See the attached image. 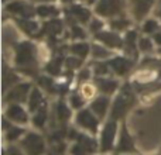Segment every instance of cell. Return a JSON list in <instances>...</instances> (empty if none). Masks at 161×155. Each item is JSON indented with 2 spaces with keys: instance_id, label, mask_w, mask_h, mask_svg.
<instances>
[{
  "instance_id": "1",
  "label": "cell",
  "mask_w": 161,
  "mask_h": 155,
  "mask_svg": "<svg viewBox=\"0 0 161 155\" xmlns=\"http://www.w3.org/2000/svg\"><path fill=\"white\" fill-rule=\"evenodd\" d=\"M13 59L11 65L19 71L24 78L36 80V78L42 72V58L40 52V44L36 40H21L11 44Z\"/></svg>"
},
{
  "instance_id": "2",
  "label": "cell",
  "mask_w": 161,
  "mask_h": 155,
  "mask_svg": "<svg viewBox=\"0 0 161 155\" xmlns=\"http://www.w3.org/2000/svg\"><path fill=\"white\" fill-rule=\"evenodd\" d=\"M142 103V97H140L139 92L136 90V88L133 86L130 78L125 79L122 82L119 92L113 96L112 100V109L108 117L114 120L123 121L125 119H127L129 114L137 107V104Z\"/></svg>"
},
{
  "instance_id": "3",
  "label": "cell",
  "mask_w": 161,
  "mask_h": 155,
  "mask_svg": "<svg viewBox=\"0 0 161 155\" xmlns=\"http://www.w3.org/2000/svg\"><path fill=\"white\" fill-rule=\"evenodd\" d=\"M69 155H99L97 137L79 130L75 124H69L68 128Z\"/></svg>"
},
{
  "instance_id": "4",
  "label": "cell",
  "mask_w": 161,
  "mask_h": 155,
  "mask_svg": "<svg viewBox=\"0 0 161 155\" xmlns=\"http://www.w3.org/2000/svg\"><path fill=\"white\" fill-rule=\"evenodd\" d=\"M17 144L27 155H47L50 148L47 134L36 128H28Z\"/></svg>"
},
{
  "instance_id": "5",
  "label": "cell",
  "mask_w": 161,
  "mask_h": 155,
  "mask_svg": "<svg viewBox=\"0 0 161 155\" xmlns=\"http://www.w3.org/2000/svg\"><path fill=\"white\" fill-rule=\"evenodd\" d=\"M119 120L114 119H108L103 121L102 128L97 136V141H99V154L102 155H112L116 147L117 136H119V128H120Z\"/></svg>"
},
{
  "instance_id": "6",
  "label": "cell",
  "mask_w": 161,
  "mask_h": 155,
  "mask_svg": "<svg viewBox=\"0 0 161 155\" xmlns=\"http://www.w3.org/2000/svg\"><path fill=\"white\" fill-rule=\"evenodd\" d=\"M74 114L75 111L69 106L67 97H55L54 102L51 103V121L48 128L71 124L74 120Z\"/></svg>"
},
{
  "instance_id": "7",
  "label": "cell",
  "mask_w": 161,
  "mask_h": 155,
  "mask_svg": "<svg viewBox=\"0 0 161 155\" xmlns=\"http://www.w3.org/2000/svg\"><path fill=\"white\" fill-rule=\"evenodd\" d=\"M112 155H142V151L139 150L136 144V137L131 134L130 128H129L127 119H125L120 123L116 147H114Z\"/></svg>"
},
{
  "instance_id": "8",
  "label": "cell",
  "mask_w": 161,
  "mask_h": 155,
  "mask_svg": "<svg viewBox=\"0 0 161 155\" xmlns=\"http://www.w3.org/2000/svg\"><path fill=\"white\" fill-rule=\"evenodd\" d=\"M72 123L79 128V130L92 134V136H95V137L99 136V131H100L102 124H103V121L91 110L89 106H86V107L75 111Z\"/></svg>"
},
{
  "instance_id": "9",
  "label": "cell",
  "mask_w": 161,
  "mask_h": 155,
  "mask_svg": "<svg viewBox=\"0 0 161 155\" xmlns=\"http://www.w3.org/2000/svg\"><path fill=\"white\" fill-rule=\"evenodd\" d=\"M127 0H97L93 6V13L108 21L114 17L127 14Z\"/></svg>"
},
{
  "instance_id": "10",
  "label": "cell",
  "mask_w": 161,
  "mask_h": 155,
  "mask_svg": "<svg viewBox=\"0 0 161 155\" xmlns=\"http://www.w3.org/2000/svg\"><path fill=\"white\" fill-rule=\"evenodd\" d=\"M108 61L112 68L113 75L122 80L129 79V78L136 72L137 65H139V61H136L134 58H130V56L125 55V54H122V52L114 54Z\"/></svg>"
},
{
  "instance_id": "11",
  "label": "cell",
  "mask_w": 161,
  "mask_h": 155,
  "mask_svg": "<svg viewBox=\"0 0 161 155\" xmlns=\"http://www.w3.org/2000/svg\"><path fill=\"white\" fill-rule=\"evenodd\" d=\"M34 80L31 79H23L19 83L13 85L7 92L3 93L2 102L3 106L8 104V103H20V104H27V100L30 97V93L33 90Z\"/></svg>"
},
{
  "instance_id": "12",
  "label": "cell",
  "mask_w": 161,
  "mask_h": 155,
  "mask_svg": "<svg viewBox=\"0 0 161 155\" xmlns=\"http://www.w3.org/2000/svg\"><path fill=\"white\" fill-rule=\"evenodd\" d=\"M3 116L14 124L24 126V127L31 124V113L28 111L25 104H20V103L4 104L3 106Z\"/></svg>"
},
{
  "instance_id": "13",
  "label": "cell",
  "mask_w": 161,
  "mask_h": 155,
  "mask_svg": "<svg viewBox=\"0 0 161 155\" xmlns=\"http://www.w3.org/2000/svg\"><path fill=\"white\" fill-rule=\"evenodd\" d=\"M4 11L10 14V17H20V19H36L37 11L34 2L27 0H13L4 4Z\"/></svg>"
},
{
  "instance_id": "14",
  "label": "cell",
  "mask_w": 161,
  "mask_h": 155,
  "mask_svg": "<svg viewBox=\"0 0 161 155\" xmlns=\"http://www.w3.org/2000/svg\"><path fill=\"white\" fill-rule=\"evenodd\" d=\"M92 40L106 45L108 48L116 51V52H122L123 50V34L117 33L114 30H110V28H105L100 33L95 34L92 37Z\"/></svg>"
},
{
  "instance_id": "15",
  "label": "cell",
  "mask_w": 161,
  "mask_h": 155,
  "mask_svg": "<svg viewBox=\"0 0 161 155\" xmlns=\"http://www.w3.org/2000/svg\"><path fill=\"white\" fill-rule=\"evenodd\" d=\"M127 2L131 19L139 24L150 16L157 4V0H127Z\"/></svg>"
},
{
  "instance_id": "16",
  "label": "cell",
  "mask_w": 161,
  "mask_h": 155,
  "mask_svg": "<svg viewBox=\"0 0 161 155\" xmlns=\"http://www.w3.org/2000/svg\"><path fill=\"white\" fill-rule=\"evenodd\" d=\"M142 35L140 30L136 28H130L123 34V50L122 54L134 58L136 61H140V51H139V38Z\"/></svg>"
},
{
  "instance_id": "17",
  "label": "cell",
  "mask_w": 161,
  "mask_h": 155,
  "mask_svg": "<svg viewBox=\"0 0 161 155\" xmlns=\"http://www.w3.org/2000/svg\"><path fill=\"white\" fill-rule=\"evenodd\" d=\"M2 123H3V128H2L3 144H17L28 130L24 126H19V124L11 123L10 120H7L4 116H3V119H2Z\"/></svg>"
},
{
  "instance_id": "18",
  "label": "cell",
  "mask_w": 161,
  "mask_h": 155,
  "mask_svg": "<svg viewBox=\"0 0 161 155\" xmlns=\"http://www.w3.org/2000/svg\"><path fill=\"white\" fill-rule=\"evenodd\" d=\"M92 82L95 83V86H96L99 93L108 94V96L113 97L114 94L119 92L123 80L113 76V75H108V76H93Z\"/></svg>"
},
{
  "instance_id": "19",
  "label": "cell",
  "mask_w": 161,
  "mask_h": 155,
  "mask_svg": "<svg viewBox=\"0 0 161 155\" xmlns=\"http://www.w3.org/2000/svg\"><path fill=\"white\" fill-rule=\"evenodd\" d=\"M112 100L113 97L108 96V94H102V93H97L93 99L89 102V107L91 110L99 117L102 121H105L108 119L109 113H110V109H112Z\"/></svg>"
},
{
  "instance_id": "20",
  "label": "cell",
  "mask_w": 161,
  "mask_h": 155,
  "mask_svg": "<svg viewBox=\"0 0 161 155\" xmlns=\"http://www.w3.org/2000/svg\"><path fill=\"white\" fill-rule=\"evenodd\" d=\"M16 27L24 34L27 38L38 40L40 31H41V23L36 19H20V17H10Z\"/></svg>"
},
{
  "instance_id": "21",
  "label": "cell",
  "mask_w": 161,
  "mask_h": 155,
  "mask_svg": "<svg viewBox=\"0 0 161 155\" xmlns=\"http://www.w3.org/2000/svg\"><path fill=\"white\" fill-rule=\"evenodd\" d=\"M50 121H51V103L50 102L45 103L44 106H41L38 110L31 114V126H33V128L42 131V133H47Z\"/></svg>"
},
{
  "instance_id": "22",
  "label": "cell",
  "mask_w": 161,
  "mask_h": 155,
  "mask_svg": "<svg viewBox=\"0 0 161 155\" xmlns=\"http://www.w3.org/2000/svg\"><path fill=\"white\" fill-rule=\"evenodd\" d=\"M65 56H67V54L54 52L53 56L42 65V72L54 78H59L65 71Z\"/></svg>"
},
{
  "instance_id": "23",
  "label": "cell",
  "mask_w": 161,
  "mask_h": 155,
  "mask_svg": "<svg viewBox=\"0 0 161 155\" xmlns=\"http://www.w3.org/2000/svg\"><path fill=\"white\" fill-rule=\"evenodd\" d=\"M23 79H25V78L23 76L21 73L13 67V65L11 64L8 65L6 61L3 62V85H2L3 86V93L7 92L11 86L16 85V83H19L20 80H23Z\"/></svg>"
},
{
  "instance_id": "24",
  "label": "cell",
  "mask_w": 161,
  "mask_h": 155,
  "mask_svg": "<svg viewBox=\"0 0 161 155\" xmlns=\"http://www.w3.org/2000/svg\"><path fill=\"white\" fill-rule=\"evenodd\" d=\"M48 102H50V100H48L47 94L44 93V90L34 83L33 90H31L30 97H28V100H27V104H25L27 109H28V111L33 114L34 111H37L41 106H44L45 103H48Z\"/></svg>"
},
{
  "instance_id": "25",
  "label": "cell",
  "mask_w": 161,
  "mask_h": 155,
  "mask_svg": "<svg viewBox=\"0 0 161 155\" xmlns=\"http://www.w3.org/2000/svg\"><path fill=\"white\" fill-rule=\"evenodd\" d=\"M34 83L40 86L48 97H57V78L48 75L45 72H41L36 78Z\"/></svg>"
},
{
  "instance_id": "26",
  "label": "cell",
  "mask_w": 161,
  "mask_h": 155,
  "mask_svg": "<svg viewBox=\"0 0 161 155\" xmlns=\"http://www.w3.org/2000/svg\"><path fill=\"white\" fill-rule=\"evenodd\" d=\"M36 11H37V17L40 20H42V21L62 16V8L58 7L57 4H54V3H40V4H36Z\"/></svg>"
},
{
  "instance_id": "27",
  "label": "cell",
  "mask_w": 161,
  "mask_h": 155,
  "mask_svg": "<svg viewBox=\"0 0 161 155\" xmlns=\"http://www.w3.org/2000/svg\"><path fill=\"white\" fill-rule=\"evenodd\" d=\"M114 54H117L116 51L108 48L106 45L100 44V42L95 41V40L91 41V59H95V61H108Z\"/></svg>"
},
{
  "instance_id": "28",
  "label": "cell",
  "mask_w": 161,
  "mask_h": 155,
  "mask_svg": "<svg viewBox=\"0 0 161 155\" xmlns=\"http://www.w3.org/2000/svg\"><path fill=\"white\" fill-rule=\"evenodd\" d=\"M68 54H72L75 56L88 61L91 58V41H71L68 44Z\"/></svg>"
},
{
  "instance_id": "29",
  "label": "cell",
  "mask_w": 161,
  "mask_h": 155,
  "mask_svg": "<svg viewBox=\"0 0 161 155\" xmlns=\"http://www.w3.org/2000/svg\"><path fill=\"white\" fill-rule=\"evenodd\" d=\"M134 20L130 19L127 14H123V16H119V17H114V19H110L108 20V27L110 30H114L117 33H122L125 34L127 30L133 28V24H134Z\"/></svg>"
},
{
  "instance_id": "30",
  "label": "cell",
  "mask_w": 161,
  "mask_h": 155,
  "mask_svg": "<svg viewBox=\"0 0 161 155\" xmlns=\"http://www.w3.org/2000/svg\"><path fill=\"white\" fill-rule=\"evenodd\" d=\"M140 33L144 35H151L153 37L156 33H158L161 30V21L157 17H147L146 20H143L140 23Z\"/></svg>"
},
{
  "instance_id": "31",
  "label": "cell",
  "mask_w": 161,
  "mask_h": 155,
  "mask_svg": "<svg viewBox=\"0 0 161 155\" xmlns=\"http://www.w3.org/2000/svg\"><path fill=\"white\" fill-rule=\"evenodd\" d=\"M68 103H69V106L74 109V111H78L80 109L86 107V106L89 104V100L86 99L85 96H83L82 93L78 90L76 88L72 89V92H71L69 94H68Z\"/></svg>"
},
{
  "instance_id": "32",
  "label": "cell",
  "mask_w": 161,
  "mask_h": 155,
  "mask_svg": "<svg viewBox=\"0 0 161 155\" xmlns=\"http://www.w3.org/2000/svg\"><path fill=\"white\" fill-rule=\"evenodd\" d=\"M139 51L142 55H154L157 51V45L151 35L142 34L139 38Z\"/></svg>"
},
{
  "instance_id": "33",
  "label": "cell",
  "mask_w": 161,
  "mask_h": 155,
  "mask_svg": "<svg viewBox=\"0 0 161 155\" xmlns=\"http://www.w3.org/2000/svg\"><path fill=\"white\" fill-rule=\"evenodd\" d=\"M68 34H69V40L71 41H85L89 38V31L86 28V25H82L79 23L72 24L68 27Z\"/></svg>"
},
{
  "instance_id": "34",
  "label": "cell",
  "mask_w": 161,
  "mask_h": 155,
  "mask_svg": "<svg viewBox=\"0 0 161 155\" xmlns=\"http://www.w3.org/2000/svg\"><path fill=\"white\" fill-rule=\"evenodd\" d=\"M88 64L91 65L92 72H93V76L113 75L112 68H110V65H109V61H95V59H91V61H88Z\"/></svg>"
},
{
  "instance_id": "35",
  "label": "cell",
  "mask_w": 161,
  "mask_h": 155,
  "mask_svg": "<svg viewBox=\"0 0 161 155\" xmlns=\"http://www.w3.org/2000/svg\"><path fill=\"white\" fill-rule=\"evenodd\" d=\"M93 79V72H92V68L91 65L86 62L79 71H76L75 73V86H79L82 83H86V82H91Z\"/></svg>"
},
{
  "instance_id": "36",
  "label": "cell",
  "mask_w": 161,
  "mask_h": 155,
  "mask_svg": "<svg viewBox=\"0 0 161 155\" xmlns=\"http://www.w3.org/2000/svg\"><path fill=\"white\" fill-rule=\"evenodd\" d=\"M106 27H108V21H105V19L96 16V14L92 17V20L88 23V25H86V28H88L89 34H91L92 37H93L95 34L100 33L102 30H105Z\"/></svg>"
},
{
  "instance_id": "37",
  "label": "cell",
  "mask_w": 161,
  "mask_h": 155,
  "mask_svg": "<svg viewBox=\"0 0 161 155\" xmlns=\"http://www.w3.org/2000/svg\"><path fill=\"white\" fill-rule=\"evenodd\" d=\"M86 62L88 61L79 58V56H75V55H72V54H68V55L65 56V69L76 72V71H79Z\"/></svg>"
},
{
  "instance_id": "38",
  "label": "cell",
  "mask_w": 161,
  "mask_h": 155,
  "mask_svg": "<svg viewBox=\"0 0 161 155\" xmlns=\"http://www.w3.org/2000/svg\"><path fill=\"white\" fill-rule=\"evenodd\" d=\"M75 88L78 89V90L89 100V102H91V100L93 99L97 93H99V92H97V89H96V86H95V83L92 82V80H91V82L82 83V85H79V86H75Z\"/></svg>"
},
{
  "instance_id": "39",
  "label": "cell",
  "mask_w": 161,
  "mask_h": 155,
  "mask_svg": "<svg viewBox=\"0 0 161 155\" xmlns=\"http://www.w3.org/2000/svg\"><path fill=\"white\" fill-rule=\"evenodd\" d=\"M2 155H27V154L19 147V144H3Z\"/></svg>"
},
{
  "instance_id": "40",
  "label": "cell",
  "mask_w": 161,
  "mask_h": 155,
  "mask_svg": "<svg viewBox=\"0 0 161 155\" xmlns=\"http://www.w3.org/2000/svg\"><path fill=\"white\" fill-rule=\"evenodd\" d=\"M47 155H69L67 150H54V148H48Z\"/></svg>"
},
{
  "instance_id": "41",
  "label": "cell",
  "mask_w": 161,
  "mask_h": 155,
  "mask_svg": "<svg viewBox=\"0 0 161 155\" xmlns=\"http://www.w3.org/2000/svg\"><path fill=\"white\" fill-rule=\"evenodd\" d=\"M154 17H157L161 21V0H157L156 8H154Z\"/></svg>"
},
{
  "instance_id": "42",
  "label": "cell",
  "mask_w": 161,
  "mask_h": 155,
  "mask_svg": "<svg viewBox=\"0 0 161 155\" xmlns=\"http://www.w3.org/2000/svg\"><path fill=\"white\" fill-rule=\"evenodd\" d=\"M153 40H154V42H156L157 47H161V30L158 31V33L154 34V35H153Z\"/></svg>"
},
{
  "instance_id": "43",
  "label": "cell",
  "mask_w": 161,
  "mask_h": 155,
  "mask_svg": "<svg viewBox=\"0 0 161 155\" xmlns=\"http://www.w3.org/2000/svg\"><path fill=\"white\" fill-rule=\"evenodd\" d=\"M31 2L37 3V4H40V3H55L57 0H31Z\"/></svg>"
},
{
  "instance_id": "44",
  "label": "cell",
  "mask_w": 161,
  "mask_h": 155,
  "mask_svg": "<svg viewBox=\"0 0 161 155\" xmlns=\"http://www.w3.org/2000/svg\"><path fill=\"white\" fill-rule=\"evenodd\" d=\"M59 2L62 3V4H65V6H68V4H72L75 0H59Z\"/></svg>"
},
{
  "instance_id": "45",
  "label": "cell",
  "mask_w": 161,
  "mask_h": 155,
  "mask_svg": "<svg viewBox=\"0 0 161 155\" xmlns=\"http://www.w3.org/2000/svg\"><path fill=\"white\" fill-rule=\"evenodd\" d=\"M8 2H13V0H3V4H7Z\"/></svg>"
},
{
  "instance_id": "46",
  "label": "cell",
  "mask_w": 161,
  "mask_h": 155,
  "mask_svg": "<svg viewBox=\"0 0 161 155\" xmlns=\"http://www.w3.org/2000/svg\"><path fill=\"white\" fill-rule=\"evenodd\" d=\"M150 155H161V150L158 151V152H156V154H150Z\"/></svg>"
},
{
  "instance_id": "47",
  "label": "cell",
  "mask_w": 161,
  "mask_h": 155,
  "mask_svg": "<svg viewBox=\"0 0 161 155\" xmlns=\"http://www.w3.org/2000/svg\"><path fill=\"white\" fill-rule=\"evenodd\" d=\"M99 155H102V154H99Z\"/></svg>"
},
{
  "instance_id": "48",
  "label": "cell",
  "mask_w": 161,
  "mask_h": 155,
  "mask_svg": "<svg viewBox=\"0 0 161 155\" xmlns=\"http://www.w3.org/2000/svg\"><path fill=\"white\" fill-rule=\"evenodd\" d=\"M142 155H143V154H142Z\"/></svg>"
}]
</instances>
